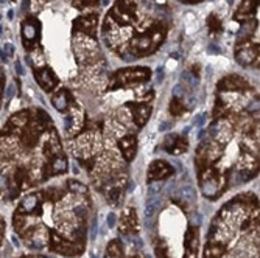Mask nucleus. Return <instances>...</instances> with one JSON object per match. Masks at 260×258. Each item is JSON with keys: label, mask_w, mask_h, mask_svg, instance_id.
I'll use <instances>...</instances> for the list:
<instances>
[{"label": "nucleus", "mask_w": 260, "mask_h": 258, "mask_svg": "<svg viewBox=\"0 0 260 258\" xmlns=\"http://www.w3.org/2000/svg\"><path fill=\"white\" fill-rule=\"evenodd\" d=\"M164 38H165L164 27L156 25V27L150 28L147 33H142V34L133 38L129 42V49L134 56H147L157 49L160 42L164 41Z\"/></svg>", "instance_id": "nucleus-1"}, {"label": "nucleus", "mask_w": 260, "mask_h": 258, "mask_svg": "<svg viewBox=\"0 0 260 258\" xmlns=\"http://www.w3.org/2000/svg\"><path fill=\"white\" fill-rule=\"evenodd\" d=\"M38 207V196L30 195L22 201V212H33Z\"/></svg>", "instance_id": "nucleus-21"}, {"label": "nucleus", "mask_w": 260, "mask_h": 258, "mask_svg": "<svg viewBox=\"0 0 260 258\" xmlns=\"http://www.w3.org/2000/svg\"><path fill=\"white\" fill-rule=\"evenodd\" d=\"M35 77H36V81L38 84L45 90V92H50L56 87L58 84V80L56 77L53 75V72L49 68V67H42L39 70H35Z\"/></svg>", "instance_id": "nucleus-9"}, {"label": "nucleus", "mask_w": 260, "mask_h": 258, "mask_svg": "<svg viewBox=\"0 0 260 258\" xmlns=\"http://www.w3.org/2000/svg\"><path fill=\"white\" fill-rule=\"evenodd\" d=\"M5 187H7V179L2 173H0V190H4Z\"/></svg>", "instance_id": "nucleus-26"}, {"label": "nucleus", "mask_w": 260, "mask_h": 258, "mask_svg": "<svg viewBox=\"0 0 260 258\" xmlns=\"http://www.w3.org/2000/svg\"><path fill=\"white\" fill-rule=\"evenodd\" d=\"M128 106H129L131 112H133V120H134V123L139 128H142V126H144L148 122V119H150L151 107L148 104H136V103L134 104L129 103Z\"/></svg>", "instance_id": "nucleus-11"}, {"label": "nucleus", "mask_w": 260, "mask_h": 258, "mask_svg": "<svg viewBox=\"0 0 260 258\" xmlns=\"http://www.w3.org/2000/svg\"><path fill=\"white\" fill-rule=\"evenodd\" d=\"M248 87L249 86L246 80H243L239 75H229L218 83V90H223V92H245Z\"/></svg>", "instance_id": "nucleus-8"}, {"label": "nucleus", "mask_w": 260, "mask_h": 258, "mask_svg": "<svg viewBox=\"0 0 260 258\" xmlns=\"http://www.w3.org/2000/svg\"><path fill=\"white\" fill-rule=\"evenodd\" d=\"M106 258H123L122 246L119 244V241H112V243L108 246V250H106Z\"/></svg>", "instance_id": "nucleus-19"}, {"label": "nucleus", "mask_w": 260, "mask_h": 258, "mask_svg": "<svg viewBox=\"0 0 260 258\" xmlns=\"http://www.w3.org/2000/svg\"><path fill=\"white\" fill-rule=\"evenodd\" d=\"M184 110H185V106H184L182 100H179L178 97H173L172 101H170V112H172V115L179 117V115H182Z\"/></svg>", "instance_id": "nucleus-20"}, {"label": "nucleus", "mask_w": 260, "mask_h": 258, "mask_svg": "<svg viewBox=\"0 0 260 258\" xmlns=\"http://www.w3.org/2000/svg\"><path fill=\"white\" fill-rule=\"evenodd\" d=\"M257 5H258V0H243L239 11H237V17L242 19V16H249L252 14L255 10H257Z\"/></svg>", "instance_id": "nucleus-18"}, {"label": "nucleus", "mask_w": 260, "mask_h": 258, "mask_svg": "<svg viewBox=\"0 0 260 258\" xmlns=\"http://www.w3.org/2000/svg\"><path fill=\"white\" fill-rule=\"evenodd\" d=\"M97 14H89V16H83L78 17L74 22V30L80 31L86 36H95V28H97Z\"/></svg>", "instance_id": "nucleus-7"}, {"label": "nucleus", "mask_w": 260, "mask_h": 258, "mask_svg": "<svg viewBox=\"0 0 260 258\" xmlns=\"http://www.w3.org/2000/svg\"><path fill=\"white\" fill-rule=\"evenodd\" d=\"M184 250L185 258H197L198 246H200V232L197 227H188L185 237H184Z\"/></svg>", "instance_id": "nucleus-6"}, {"label": "nucleus", "mask_w": 260, "mask_h": 258, "mask_svg": "<svg viewBox=\"0 0 260 258\" xmlns=\"http://www.w3.org/2000/svg\"><path fill=\"white\" fill-rule=\"evenodd\" d=\"M119 148L123 154V157L131 162L136 156L137 151V142H136V137L134 135H125L119 140Z\"/></svg>", "instance_id": "nucleus-14"}, {"label": "nucleus", "mask_w": 260, "mask_h": 258, "mask_svg": "<svg viewBox=\"0 0 260 258\" xmlns=\"http://www.w3.org/2000/svg\"><path fill=\"white\" fill-rule=\"evenodd\" d=\"M120 232L122 233H131L136 232L139 227L137 216H136V210L134 208H126L120 216Z\"/></svg>", "instance_id": "nucleus-12"}, {"label": "nucleus", "mask_w": 260, "mask_h": 258, "mask_svg": "<svg viewBox=\"0 0 260 258\" xmlns=\"http://www.w3.org/2000/svg\"><path fill=\"white\" fill-rule=\"evenodd\" d=\"M99 0H74V5L78 8H87V7H95Z\"/></svg>", "instance_id": "nucleus-25"}, {"label": "nucleus", "mask_w": 260, "mask_h": 258, "mask_svg": "<svg viewBox=\"0 0 260 258\" xmlns=\"http://www.w3.org/2000/svg\"><path fill=\"white\" fill-rule=\"evenodd\" d=\"M2 86H4V81H2V78H0V93H2Z\"/></svg>", "instance_id": "nucleus-27"}, {"label": "nucleus", "mask_w": 260, "mask_h": 258, "mask_svg": "<svg viewBox=\"0 0 260 258\" xmlns=\"http://www.w3.org/2000/svg\"><path fill=\"white\" fill-rule=\"evenodd\" d=\"M30 112L28 110H22V112H17V114H14L11 119H10V128H14V129H23L27 125H28V122H30Z\"/></svg>", "instance_id": "nucleus-16"}, {"label": "nucleus", "mask_w": 260, "mask_h": 258, "mask_svg": "<svg viewBox=\"0 0 260 258\" xmlns=\"http://www.w3.org/2000/svg\"><path fill=\"white\" fill-rule=\"evenodd\" d=\"M156 258H169L167 246H165V243H162V241H159L156 244Z\"/></svg>", "instance_id": "nucleus-24"}, {"label": "nucleus", "mask_w": 260, "mask_h": 258, "mask_svg": "<svg viewBox=\"0 0 260 258\" xmlns=\"http://www.w3.org/2000/svg\"><path fill=\"white\" fill-rule=\"evenodd\" d=\"M22 38L27 49H30V47L39 39V22L36 19L28 17L22 23Z\"/></svg>", "instance_id": "nucleus-5"}, {"label": "nucleus", "mask_w": 260, "mask_h": 258, "mask_svg": "<svg viewBox=\"0 0 260 258\" xmlns=\"http://www.w3.org/2000/svg\"><path fill=\"white\" fill-rule=\"evenodd\" d=\"M67 185H69L70 192H74V193H80V195H84V193L87 192V189H86V187H84L83 183L77 182V180H69V182H67Z\"/></svg>", "instance_id": "nucleus-23"}, {"label": "nucleus", "mask_w": 260, "mask_h": 258, "mask_svg": "<svg viewBox=\"0 0 260 258\" xmlns=\"http://www.w3.org/2000/svg\"><path fill=\"white\" fill-rule=\"evenodd\" d=\"M207 25H209V28H210L212 33H220L221 31V22H220V19L215 14H210L209 16Z\"/></svg>", "instance_id": "nucleus-22"}, {"label": "nucleus", "mask_w": 260, "mask_h": 258, "mask_svg": "<svg viewBox=\"0 0 260 258\" xmlns=\"http://www.w3.org/2000/svg\"><path fill=\"white\" fill-rule=\"evenodd\" d=\"M52 103H53V106H55V109H58V110H66L67 107H69V104H70V100H69V93H67V90H59L56 95L52 98Z\"/></svg>", "instance_id": "nucleus-17"}, {"label": "nucleus", "mask_w": 260, "mask_h": 258, "mask_svg": "<svg viewBox=\"0 0 260 258\" xmlns=\"http://www.w3.org/2000/svg\"><path fill=\"white\" fill-rule=\"evenodd\" d=\"M173 173V168L172 165H169L167 162L164 160H156L150 165V170H148V180L153 182V180H162L165 177H169L170 174Z\"/></svg>", "instance_id": "nucleus-10"}, {"label": "nucleus", "mask_w": 260, "mask_h": 258, "mask_svg": "<svg viewBox=\"0 0 260 258\" xmlns=\"http://www.w3.org/2000/svg\"><path fill=\"white\" fill-rule=\"evenodd\" d=\"M102 2H103V5H108V2H109V0H102Z\"/></svg>", "instance_id": "nucleus-28"}, {"label": "nucleus", "mask_w": 260, "mask_h": 258, "mask_svg": "<svg viewBox=\"0 0 260 258\" xmlns=\"http://www.w3.org/2000/svg\"><path fill=\"white\" fill-rule=\"evenodd\" d=\"M136 7L131 0H117L115 7L112 8L109 17L115 22V25H129L134 20Z\"/></svg>", "instance_id": "nucleus-3"}, {"label": "nucleus", "mask_w": 260, "mask_h": 258, "mask_svg": "<svg viewBox=\"0 0 260 258\" xmlns=\"http://www.w3.org/2000/svg\"><path fill=\"white\" fill-rule=\"evenodd\" d=\"M67 170V160L62 156H56L52 159V162L45 167L44 173L45 176H53V174H61Z\"/></svg>", "instance_id": "nucleus-15"}, {"label": "nucleus", "mask_w": 260, "mask_h": 258, "mask_svg": "<svg viewBox=\"0 0 260 258\" xmlns=\"http://www.w3.org/2000/svg\"><path fill=\"white\" fill-rule=\"evenodd\" d=\"M151 77V72L147 67H131V68H125L117 72L112 77V84L109 89H115V87H126V86H133L142 81H148Z\"/></svg>", "instance_id": "nucleus-2"}, {"label": "nucleus", "mask_w": 260, "mask_h": 258, "mask_svg": "<svg viewBox=\"0 0 260 258\" xmlns=\"http://www.w3.org/2000/svg\"><path fill=\"white\" fill-rule=\"evenodd\" d=\"M258 55V45L252 44L251 41H240L235 50V59L242 65H249L257 59Z\"/></svg>", "instance_id": "nucleus-4"}, {"label": "nucleus", "mask_w": 260, "mask_h": 258, "mask_svg": "<svg viewBox=\"0 0 260 258\" xmlns=\"http://www.w3.org/2000/svg\"><path fill=\"white\" fill-rule=\"evenodd\" d=\"M165 150H167L170 154H182L185 150H187V142L185 138H182L181 135H176V134H172L165 138Z\"/></svg>", "instance_id": "nucleus-13"}]
</instances>
